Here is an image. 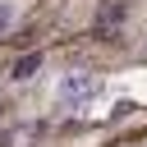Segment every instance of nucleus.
Masks as SVG:
<instances>
[{
	"instance_id": "obj_1",
	"label": "nucleus",
	"mask_w": 147,
	"mask_h": 147,
	"mask_svg": "<svg viewBox=\"0 0 147 147\" xmlns=\"http://www.w3.org/2000/svg\"><path fill=\"white\" fill-rule=\"evenodd\" d=\"M96 92H101V78H96L92 69H74V74L60 78L55 101H60V110H87V106L96 101Z\"/></svg>"
},
{
	"instance_id": "obj_2",
	"label": "nucleus",
	"mask_w": 147,
	"mask_h": 147,
	"mask_svg": "<svg viewBox=\"0 0 147 147\" xmlns=\"http://www.w3.org/2000/svg\"><path fill=\"white\" fill-rule=\"evenodd\" d=\"M119 23H124V5H119V0H101V9H96V32L106 37V32L119 28Z\"/></svg>"
},
{
	"instance_id": "obj_3",
	"label": "nucleus",
	"mask_w": 147,
	"mask_h": 147,
	"mask_svg": "<svg viewBox=\"0 0 147 147\" xmlns=\"http://www.w3.org/2000/svg\"><path fill=\"white\" fill-rule=\"evenodd\" d=\"M37 69H41V55H23V60L14 64V74H9V78H14V83H28Z\"/></svg>"
},
{
	"instance_id": "obj_4",
	"label": "nucleus",
	"mask_w": 147,
	"mask_h": 147,
	"mask_svg": "<svg viewBox=\"0 0 147 147\" xmlns=\"http://www.w3.org/2000/svg\"><path fill=\"white\" fill-rule=\"evenodd\" d=\"M9 28H14V5H9V0H0V37H5Z\"/></svg>"
}]
</instances>
